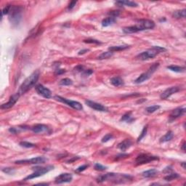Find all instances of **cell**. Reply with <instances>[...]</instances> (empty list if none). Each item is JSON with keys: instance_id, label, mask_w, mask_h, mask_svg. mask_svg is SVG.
Returning a JSON list of instances; mask_svg holds the SVG:
<instances>
[{"instance_id": "b9f144b4", "label": "cell", "mask_w": 186, "mask_h": 186, "mask_svg": "<svg viewBox=\"0 0 186 186\" xmlns=\"http://www.w3.org/2000/svg\"><path fill=\"white\" fill-rule=\"evenodd\" d=\"M108 14L111 15V17H113V18H116L119 16V14H120V12L118 11V10H114V11H111Z\"/></svg>"}, {"instance_id": "836d02e7", "label": "cell", "mask_w": 186, "mask_h": 186, "mask_svg": "<svg viewBox=\"0 0 186 186\" xmlns=\"http://www.w3.org/2000/svg\"><path fill=\"white\" fill-rule=\"evenodd\" d=\"M147 130H148L147 126H146V127H143V130H142V132H141V134L140 135L139 138H138V142L141 141L142 139H143V138H144V137L146 135V133H147Z\"/></svg>"}, {"instance_id": "8fae6325", "label": "cell", "mask_w": 186, "mask_h": 186, "mask_svg": "<svg viewBox=\"0 0 186 186\" xmlns=\"http://www.w3.org/2000/svg\"><path fill=\"white\" fill-rule=\"evenodd\" d=\"M73 179V176L70 173H63L57 176L55 179V183L56 184H62L71 182Z\"/></svg>"}, {"instance_id": "8d00e7d4", "label": "cell", "mask_w": 186, "mask_h": 186, "mask_svg": "<svg viewBox=\"0 0 186 186\" xmlns=\"http://www.w3.org/2000/svg\"><path fill=\"white\" fill-rule=\"evenodd\" d=\"M114 138L112 134H107V135H105L103 138H102V142L103 143H106V142L109 141L110 140H111Z\"/></svg>"}, {"instance_id": "4fadbf2b", "label": "cell", "mask_w": 186, "mask_h": 186, "mask_svg": "<svg viewBox=\"0 0 186 186\" xmlns=\"http://www.w3.org/2000/svg\"><path fill=\"white\" fill-rule=\"evenodd\" d=\"M85 103H86V105H87L89 107L92 108V109L95 110V111H100V112H107L108 111L107 108L105 107L104 106H103V105L100 104V103H96V102L89 100H86Z\"/></svg>"}, {"instance_id": "f35d334b", "label": "cell", "mask_w": 186, "mask_h": 186, "mask_svg": "<svg viewBox=\"0 0 186 186\" xmlns=\"http://www.w3.org/2000/svg\"><path fill=\"white\" fill-rule=\"evenodd\" d=\"M11 7L10 5H7L6 7H5L3 8V10H2V15H6V14H9V13H10V9H11Z\"/></svg>"}, {"instance_id": "f1b7e54d", "label": "cell", "mask_w": 186, "mask_h": 186, "mask_svg": "<svg viewBox=\"0 0 186 186\" xmlns=\"http://www.w3.org/2000/svg\"><path fill=\"white\" fill-rule=\"evenodd\" d=\"M160 108L161 106H159V105H154V106H151L148 108H146L145 111L146 112L148 113V114H153V113L156 112V111H158Z\"/></svg>"}, {"instance_id": "2e32d148", "label": "cell", "mask_w": 186, "mask_h": 186, "mask_svg": "<svg viewBox=\"0 0 186 186\" xmlns=\"http://www.w3.org/2000/svg\"><path fill=\"white\" fill-rule=\"evenodd\" d=\"M185 113V108H175L171 112L169 115V121H173L177 118L180 117Z\"/></svg>"}, {"instance_id": "30bf717a", "label": "cell", "mask_w": 186, "mask_h": 186, "mask_svg": "<svg viewBox=\"0 0 186 186\" xmlns=\"http://www.w3.org/2000/svg\"><path fill=\"white\" fill-rule=\"evenodd\" d=\"M47 159L43 156H38L34 157L31 159H26V160H18L15 162V164H44Z\"/></svg>"}, {"instance_id": "f546056e", "label": "cell", "mask_w": 186, "mask_h": 186, "mask_svg": "<svg viewBox=\"0 0 186 186\" xmlns=\"http://www.w3.org/2000/svg\"><path fill=\"white\" fill-rule=\"evenodd\" d=\"M180 177V175H178L177 173H172V174H169L167 176H166L164 177V180L166 181H172V180H175V179H177V178Z\"/></svg>"}, {"instance_id": "7402d4cb", "label": "cell", "mask_w": 186, "mask_h": 186, "mask_svg": "<svg viewBox=\"0 0 186 186\" xmlns=\"http://www.w3.org/2000/svg\"><path fill=\"white\" fill-rule=\"evenodd\" d=\"M158 174V171L155 169H151L147 170V171H145L142 173L143 176L144 177L146 178H149V177H155Z\"/></svg>"}, {"instance_id": "44dd1931", "label": "cell", "mask_w": 186, "mask_h": 186, "mask_svg": "<svg viewBox=\"0 0 186 186\" xmlns=\"http://www.w3.org/2000/svg\"><path fill=\"white\" fill-rule=\"evenodd\" d=\"M116 5H118L119 6L125 5V6L130 7H136L138 6L136 2H132V1H118V2H116Z\"/></svg>"}, {"instance_id": "52a82bcc", "label": "cell", "mask_w": 186, "mask_h": 186, "mask_svg": "<svg viewBox=\"0 0 186 186\" xmlns=\"http://www.w3.org/2000/svg\"><path fill=\"white\" fill-rule=\"evenodd\" d=\"M55 99L56 100H58V101L65 103V104H66L67 106H70L71 108H74V109L75 110H77V111H82V110L83 109V106H82V105L80 103H79V102L74 101V100H71L66 99V98H62V97L58 96V95L55 96Z\"/></svg>"}, {"instance_id": "ba28073f", "label": "cell", "mask_w": 186, "mask_h": 186, "mask_svg": "<svg viewBox=\"0 0 186 186\" xmlns=\"http://www.w3.org/2000/svg\"><path fill=\"white\" fill-rule=\"evenodd\" d=\"M156 160H159V158H158L157 156H151V155H148V154L142 153L136 158L135 162L137 163V164H148L149 162Z\"/></svg>"}, {"instance_id": "1f68e13d", "label": "cell", "mask_w": 186, "mask_h": 186, "mask_svg": "<svg viewBox=\"0 0 186 186\" xmlns=\"http://www.w3.org/2000/svg\"><path fill=\"white\" fill-rule=\"evenodd\" d=\"M59 84L62 86H69V85L73 84V81L68 78H65V79H61Z\"/></svg>"}, {"instance_id": "277c9868", "label": "cell", "mask_w": 186, "mask_h": 186, "mask_svg": "<svg viewBox=\"0 0 186 186\" xmlns=\"http://www.w3.org/2000/svg\"><path fill=\"white\" fill-rule=\"evenodd\" d=\"M23 7L21 6H12L9 13V20L13 25H18L22 19Z\"/></svg>"}, {"instance_id": "60d3db41", "label": "cell", "mask_w": 186, "mask_h": 186, "mask_svg": "<svg viewBox=\"0 0 186 186\" xmlns=\"http://www.w3.org/2000/svg\"><path fill=\"white\" fill-rule=\"evenodd\" d=\"M89 166L87 165V164H84V165L82 166H80V167H79L78 168L76 169V172H83V171H84L86 169H87V167H88Z\"/></svg>"}, {"instance_id": "ffe728a7", "label": "cell", "mask_w": 186, "mask_h": 186, "mask_svg": "<svg viewBox=\"0 0 186 186\" xmlns=\"http://www.w3.org/2000/svg\"><path fill=\"white\" fill-rule=\"evenodd\" d=\"M111 84L114 85V87H121L122 85H124V80L119 76H115L111 78Z\"/></svg>"}, {"instance_id": "4316f807", "label": "cell", "mask_w": 186, "mask_h": 186, "mask_svg": "<svg viewBox=\"0 0 186 186\" xmlns=\"http://www.w3.org/2000/svg\"><path fill=\"white\" fill-rule=\"evenodd\" d=\"M185 15H186V10L185 9L180 10H176L173 13L172 15L173 17H175V18H177V19H180V18H185Z\"/></svg>"}, {"instance_id": "ac0fdd59", "label": "cell", "mask_w": 186, "mask_h": 186, "mask_svg": "<svg viewBox=\"0 0 186 186\" xmlns=\"http://www.w3.org/2000/svg\"><path fill=\"white\" fill-rule=\"evenodd\" d=\"M132 145V141L130 139H125L118 145V148L122 151H126Z\"/></svg>"}, {"instance_id": "e575fe53", "label": "cell", "mask_w": 186, "mask_h": 186, "mask_svg": "<svg viewBox=\"0 0 186 186\" xmlns=\"http://www.w3.org/2000/svg\"><path fill=\"white\" fill-rule=\"evenodd\" d=\"M25 130L24 128H20V127H11L9 129V132L13 134H18L19 133L21 130Z\"/></svg>"}, {"instance_id": "681fc988", "label": "cell", "mask_w": 186, "mask_h": 186, "mask_svg": "<svg viewBox=\"0 0 186 186\" xmlns=\"http://www.w3.org/2000/svg\"><path fill=\"white\" fill-rule=\"evenodd\" d=\"M185 143H183V145H182V150H183V151H185Z\"/></svg>"}, {"instance_id": "83f0119b", "label": "cell", "mask_w": 186, "mask_h": 186, "mask_svg": "<svg viewBox=\"0 0 186 186\" xmlns=\"http://www.w3.org/2000/svg\"><path fill=\"white\" fill-rule=\"evenodd\" d=\"M113 54H114V52H112L111 51L104 52L101 53V54L98 57V59L99 60L108 59V58H110L111 57L113 56Z\"/></svg>"}, {"instance_id": "e0dca14e", "label": "cell", "mask_w": 186, "mask_h": 186, "mask_svg": "<svg viewBox=\"0 0 186 186\" xmlns=\"http://www.w3.org/2000/svg\"><path fill=\"white\" fill-rule=\"evenodd\" d=\"M31 130L34 133H45V132H48L49 127L45 124H37Z\"/></svg>"}, {"instance_id": "9a60e30c", "label": "cell", "mask_w": 186, "mask_h": 186, "mask_svg": "<svg viewBox=\"0 0 186 186\" xmlns=\"http://www.w3.org/2000/svg\"><path fill=\"white\" fill-rule=\"evenodd\" d=\"M180 90V87H171L167 89L166 90H164L163 92L161 94L160 98L161 99H167L169 97H170L171 95H172L175 93L177 92Z\"/></svg>"}, {"instance_id": "f6af8a7d", "label": "cell", "mask_w": 186, "mask_h": 186, "mask_svg": "<svg viewBox=\"0 0 186 186\" xmlns=\"http://www.w3.org/2000/svg\"><path fill=\"white\" fill-rule=\"evenodd\" d=\"M129 156H130L129 154L122 153V154H119V155H118V156H116V159H124V158L128 157Z\"/></svg>"}, {"instance_id": "5bb4252c", "label": "cell", "mask_w": 186, "mask_h": 186, "mask_svg": "<svg viewBox=\"0 0 186 186\" xmlns=\"http://www.w3.org/2000/svg\"><path fill=\"white\" fill-rule=\"evenodd\" d=\"M20 96H21V95H20L18 92L15 93V95H12L7 103H4V104H2V106H1V108H2V109H9V108H12L16 103V102L18 101Z\"/></svg>"}, {"instance_id": "f907efd6", "label": "cell", "mask_w": 186, "mask_h": 186, "mask_svg": "<svg viewBox=\"0 0 186 186\" xmlns=\"http://www.w3.org/2000/svg\"><path fill=\"white\" fill-rule=\"evenodd\" d=\"M185 162H183V163H182V167H183V169H185Z\"/></svg>"}, {"instance_id": "7dc6e473", "label": "cell", "mask_w": 186, "mask_h": 186, "mask_svg": "<svg viewBox=\"0 0 186 186\" xmlns=\"http://www.w3.org/2000/svg\"><path fill=\"white\" fill-rule=\"evenodd\" d=\"M63 73H65V71L64 70H63V69H56V71H55V74H57V75H60V74H63Z\"/></svg>"}, {"instance_id": "ee69618b", "label": "cell", "mask_w": 186, "mask_h": 186, "mask_svg": "<svg viewBox=\"0 0 186 186\" xmlns=\"http://www.w3.org/2000/svg\"><path fill=\"white\" fill-rule=\"evenodd\" d=\"M77 2H76V1H73V2H70V4H69L68 7V10H72V9L74 8V7L76 6V5Z\"/></svg>"}, {"instance_id": "7c38bea8", "label": "cell", "mask_w": 186, "mask_h": 186, "mask_svg": "<svg viewBox=\"0 0 186 186\" xmlns=\"http://www.w3.org/2000/svg\"><path fill=\"white\" fill-rule=\"evenodd\" d=\"M36 91L38 93L39 95H42L44 98H46V99H49V98H51L52 96V92L48 88L44 87L43 85L42 84H38L35 87Z\"/></svg>"}, {"instance_id": "cb8c5ba5", "label": "cell", "mask_w": 186, "mask_h": 186, "mask_svg": "<svg viewBox=\"0 0 186 186\" xmlns=\"http://www.w3.org/2000/svg\"><path fill=\"white\" fill-rule=\"evenodd\" d=\"M128 45H118V46H110L108 50L109 51L112 52H118V51H122V50H127V49L129 48Z\"/></svg>"}, {"instance_id": "484cf974", "label": "cell", "mask_w": 186, "mask_h": 186, "mask_svg": "<svg viewBox=\"0 0 186 186\" xmlns=\"http://www.w3.org/2000/svg\"><path fill=\"white\" fill-rule=\"evenodd\" d=\"M167 68L169 69L170 71H174V72H177V73H183V72H185V67L175 66V65L167 66Z\"/></svg>"}, {"instance_id": "74e56055", "label": "cell", "mask_w": 186, "mask_h": 186, "mask_svg": "<svg viewBox=\"0 0 186 186\" xmlns=\"http://www.w3.org/2000/svg\"><path fill=\"white\" fill-rule=\"evenodd\" d=\"M84 42L87 44H95V45H100V44H101V42H99L98 40H96V39H92L84 40Z\"/></svg>"}, {"instance_id": "d6986e66", "label": "cell", "mask_w": 186, "mask_h": 186, "mask_svg": "<svg viewBox=\"0 0 186 186\" xmlns=\"http://www.w3.org/2000/svg\"><path fill=\"white\" fill-rule=\"evenodd\" d=\"M122 30H123V32L124 33V34H134V33L141 31L140 29L136 25H135V26H128V27H124Z\"/></svg>"}, {"instance_id": "d4e9b609", "label": "cell", "mask_w": 186, "mask_h": 186, "mask_svg": "<svg viewBox=\"0 0 186 186\" xmlns=\"http://www.w3.org/2000/svg\"><path fill=\"white\" fill-rule=\"evenodd\" d=\"M173 137L174 134L172 131L167 132V134H165V135H164L160 139V143H167V142L170 141L173 138Z\"/></svg>"}, {"instance_id": "9c48e42d", "label": "cell", "mask_w": 186, "mask_h": 186, "mask_svg": "<svg viewBox=\"0 0 186 186\" xmlns=\"http://www.w3.org/2000/svg\"><path fill=\"white\" fill-rule=\"evenodd\" d=\"M136 26H138V27L142 31L153 29L155 27V23L151 20L141 19L138 21V24Z\"/></svg>"}, {"instance_id": "3957f363", "label": "cell", "mask_w": 186, "mask_h": 186, "mask_svg": "<svg viewBox=\"0 0 186 186\" xmlns=\"http://www.w3.org/2000/svg\"><path fill=\"white\" fill-rule=\"evenodd\" d=\"M166 50H167L165 48L161 47V46H153L152 48L140 53L139 55H138V56H137V58L141 60H149L151 58H155L156 55H159V53L162 52H165Z\"/></svg>"}, {"instance_id": "c3c4849f", "label": "cell", "mask_w": 186, "mask_h": 186, "mask_svg": "<svg viewBox=\"0 0 186 186\" xmlns=\"http://www.w3.org/2000/svg\"><path fill=\"white\" fill-rule=\"evenodd\" d=\"M89 51V50H87V49H85V50H80V51L79 52V55H83V54H84V53L87 52Z\"/></svg>"}, {"instance_id": "bcb514c9", "label": "cell", "mask_w": 186, "mask_h": 186, "mask_svg": "<svg viewBox=\"0 0 186 186\" xmlns=\"http://www.w3.org/2000/svg\"><path fill=\"white\" fill-rule=\"evenodd\" d=\"M74 69H75V71H78V72H82V71H84V66H81V65L77 66Z\"/></svg>"}, {"instance_id": "ab89813d", "label": "cell", "mask_w": 186, "mask_h": 186, "mask_svg": "<svg viewBox=\"0 0 186 186\" xmlns=\"http://www.w3.org/2000/svg\"><path fill=\"white\" fill-rule=\"evenodd\" d=\"M95 169L96 170H98V171H104V170H106L107 169V167L101 165L100 164H96L95 165Z\"/></svg>"}, {"instance_id": "5b68a950", "label": "cell", "mask_w": 186, "mask_h": 186, "mask_svg": "<svg viewBox=\"0 0 186 186\" xmlns=\"http://www.w3.org/2000/svg\"><path fill=\"white\" fill-rule=\"evenodd\" d=\"M54 169V167L52 165L46 166V167H37L33 168L34 170V172L32 174L29 175V176L26 177L24 179V181H27V180H31V179H34V178L39 177L42 176L45 174L47 173L48 172L51 171Z\"/></svg>"}, {"instance_id": "7bdbcfd3", "label": "cell", "mask_w": 186, "mask_h": 186, "mask_svg": "<svg viewBox=\"0 0 186 186\" xmlns=\"http://www.w3.org/2000/svg\"><path fill=\"white\" fill-rule=\"evenodd\" d=\"M93 73V71L92 69H88V70H85V71H83V75L85 76H88L91 75Z\"/></svg>"}, {"instance_id": "603a6c76", "label": "cell", "mask_w": 186, "mask_h": 186, "mask_svg": "<svg viewBox=\"0 0 186 186\" xmlns=\"http://www.w3.org/2000/svg\"><path fill=\"white\" fill-rule=\"evenodd\" d=\"M116 22V18H113V17H108V18H105L102 21V26L103 27H108V26H111Z\"/></svg>"}, {"instance_id": "4dcf8cb0", "label": "cell", "mask_w": 186, "mask_h": 186, "mask_svg": "<svg viewBox=\"0 0 186 186\" xmlns=\"http://www.w3.org/2000/svg\"><path fill=\"white\" fill-rule=\"evenodd\" d=\"M21 147H23V148H34L36 146L35 144L31 143H29V142H26V141H22L19 143Z\"/></svg>"}, {"instance_id": "d590c367", "label": "cell", "mask_w": 186, "mask_h": 186, "mask_svg": "<svg viewBox=\"0 0 186 186\" xmlns=\"http://www.w3.org/2000/svg\"><path fill=\"white\" fill-rule=\"evenodd\" d=\"M2 171L5 173L7 174V175H13L15 172V169L13 168H10V167H7V168H3Z\"/></svg>"}, {"instance_id": "7a4b0ae2", "label": "cell", "mask_w": 186, "mask_h": 186, "mask_svg": "<svg viewBox=\"0 0 186 186\" xmlns=\"http://www.w3.org/2000/svg\"><path fill=\"white\" fill-rule=\"evenodd\" d=\"M39 75H40V73H39V71H38V70L34 71L33 74H31L27 79H25L24 82H23L22 84L21 85L19 90L18 92V94L20 95H23V94L26 93L27 91H29L30 89L32 88L33 87H34L36 83L38 81L39 78Z\"/></svg>"}, {"instance_id": "d6a6232c", "label": "cell", "mask_w": 186, "mask_h": 186, "mask_svg": "<svg viewBox=\"0 0 186 186\" xmlns=\"http://www.w3.org/2000/svg\"><path fill=\"white\" fill-rule=\"evenodd\" d=\"M132 120V119L131 117V113H127V114H124L122 117V119H121L122 122H130V121Z\"/></svg>"}, {"instance_id": "6da1fadb", "label": "cell", "mask_w": 186, "mask_h": 186, "mask_svg": "<svg viewBox=\"0 0 186 186\" xmlns=\"http://www.w3.org/2000/svg\"><path fill=\"white\" fill-rule=\"evenodd\" d=\"M132 180V177L125 174L107 173L106 175H100L97 178L98 183H103L105 181H111L114 183H124Z\"/></svg>"}, {"instance_id": "8992f818", "label": "cell", "mask_w": 186, "mask_h": 186, "mask_svg": "<svg viewBox=\"0 0 186 186\" xmlns=\"http://www.w3.org/2000/svg\"><path fill=\"white\" fill-rule=\"evenodd\" d=\"M159 63H153V64L152 66L149 68V69H148V71H146L145 73H143V74H142L140 76H138V78L135 79V83L137 84H141V83H143V82H145L146 80L149 79L151 77V76L153 75V73L156 71V70H157V68H159Z\"/></svg>"}]
</instances>
